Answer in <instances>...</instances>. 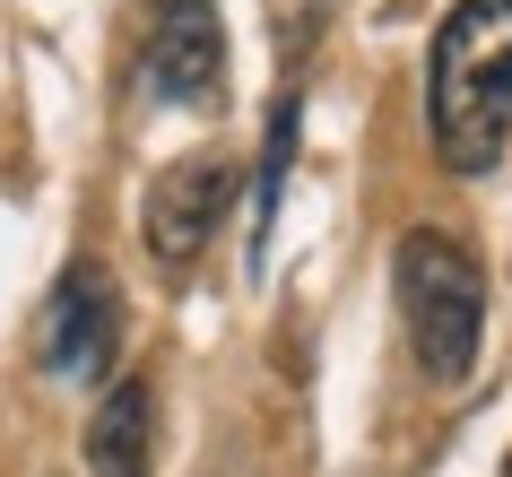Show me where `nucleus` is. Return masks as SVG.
<instances>
[{"instance_id":"4","label":"nucleus","mask_w":512,"mask_h":477,"mask_svg":"<svg viewBox=\"0 0 512 477\" xmlns=\"http://www.w3.org/2000/svg\"><path fill=\"white\" fill-rule=\"evenodd\" d=\"M44 373L53 382H105L122 356V295H113L105 261H70L53 304H44Z\"/></svg>"},{"instance_id":"3","label":"nucleus","mask_w":512,"mask_h":477,"mask_svg":"<svg viewBox=\"0 0 512 477\" xmlns=\"http://www.w3.org/2000/svg\"><path fill=\"white\" fill-rule=\"evenodd\" d=\"M243 165L226 157V148H191V157H174L148 183V200H139V226H148V252H157L165 269H191L200 252H209L217 217H226V200H235Z\"/></svg>"},{"instance_id":"2","label":"nucleus","mask_w":512,"mask_h":477,"mask_svg":"<svg viewBox=\"0 0 512 477\" xmlns=\"http://www.w3.org/2000/svg\"><path fill=\"white\" fill-rule=\"evenodd\" d=\"M391 295H400V321H408V347L426 382H469L478 373V347H486V269L478 252L443 226H417L400 235L391 252Z\"/></svg>"},{"instance_id":"6","label":"nucleus","mask_w":512,"mask_h":477,"mask_svg":"<svg viewBox=\"0 0 512 477\" xmlns=\"http://www.w3.org/2000/svg\"><path fill=\"white\" fill-rule=\"evenodd\" d=\"M79 451H87V477H148V460H157V391H148V373L105 382Z\"/></svg>"},{"instance_id":"1","label":"nucleus","mask_w":512,"mask_h":477,"mask_svg":"<svg viewBox=\"0 0 512 477\" xmlns=\"http://www.w3.org/2000/svg\"><path fill=\"white\" fill-rule=\"evenodd\" d=\"M426 131L460 183L512 148V0H452L426 53Z\"/></svg>"},{"instance_id":"5","label":"nucleus","mask_w":512,"mask_h":477,"mask_svg":"<svg viewBox=\"0 0 512 477\" xmlns=\"http://www.w3.org/2000/svg\"><path fill=\"white\" fill-rule=\"evenodd\" d=\"M139 87L157 105H209L226 87V27H217V0H165L157 35H148V70Z\"/></svg>"},{"instance_id":"7","label":"nucleus","mask_w":512,"mask_h":477,"mask_svg":"<svg viewBox=\"0 0 512 477\" xmlns=\"http://www.w3.org/2000/svg\"><path fill=\"white\" fill-rule=\"evenodd\" d=\"M504 477H512V460H504Z\"/></svg>"}]
</instances>
